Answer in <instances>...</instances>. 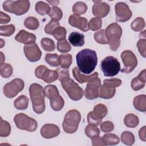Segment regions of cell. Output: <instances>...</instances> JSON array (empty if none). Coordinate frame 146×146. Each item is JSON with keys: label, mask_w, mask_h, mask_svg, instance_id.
I'll use <instances>...</instances> for the list:
<instances>
[{"label": "cell", "mask_w": 146, "mask_h": 146, "mask_svg": "<svg viewBox=\"0 0 146 146\" xmlns=\"http://www.w3.org/2000/svg\"><path fill=\"white\" fill-rule=\"evenodd\" d=\"M76 60L78 69L85 74L92 72L98 63L96 51L89 48L83 49L78 52Z\"/></svg>", "instance_id": "cell-1"}, {"label": "cell", "mask_w": 146, "mask_h": 146, "mask_svg": "<svg viewBox=\"0 0 146 146\" xmlns=\"http://www.w3.org/2000/svg\"><path fill=\"white\" fill-rule=\"evenodd\" d=\"M29 94L34 111L37 114L43 113L46 108V95L42 86L38 83L31 84L29 87Z\"/></svg>", "instance_id": "cell-2"}, {"label": "cell", "mask_w": 146, "mask_h": 146, "mask_svg": "<svg viewBox=\"0 0 146 146\" xmlns=\"http://www.w3.org/2000/svg\"><path fill=\"white\" fill-rule=\"evenodd\" d=\"M106 38L108 41L110 49L115 51L120 45V38L122 35V29L116 23H112L105 30Z\"/></svg>", "instance_id": "cell-3"}, {"label": "cell", "mask_w": 146, "mask_h": 146, "mask_svg": "<svg viewBox=\"0 0 146 146\" xmlns=\"http://www.w3.org/2000/svg\"><path fill=\"white\" fill-rule=\"evenodd\" d=\"M81 120V115L76 110H71L65 115L62 123L64 131L67 133H73L78 128Z\"/></svg>", "instance_id": "cell-4"}, {"label": "cell", "mask_w": 146, "mask_h": 146, "mask_svg": "<svg viewBox=\"0 0 146 146\" xmlns=\"http://www.w3.org/2000/svg\"><path fill=\"white\" fill-rule=\"evenodd\" d=\"M30 6V1L27 0L6 1L2 5L5 11L17 15H21L26 13L29 11Z\"/></svg>", "instance_id": "cell-5"}, {"label": "cell", "mask_w": 146, "mask_h": 146, "mask_svg": "<svg viewBox=\"0 0 146 146\" xmlns=\"http://www.w3.org/2000/svg\"><path fill=\"white\" fill-rule=\"evenodd\" d=\"M60 82L62 88L65 90L71 99L74 101H78L82 98L84 95L83 88L72 79L69 77L66 78Z\"/></svg>", "instance_id": "cell-6"}, {"label": "cell", "mask_w": 146, "mask_h": 146, "mask_svg": "<svg viewBox=\"0 0 146 146\" xmlns=\"http://www.w3.org/2000/svg\"><path fill=\"white\" fill-rule=\"evenodd\" d=\"M122 81L118 78L105 79L100 86L99 91V97L103 99H111L116 93V87L121 85Z\"/></svg>", "instance_id": "cell-7"}, {"label": "cell", "mask_w": 146, "mask_h": 146, "mask_svg": "<svg viewBox=\"0 0 146 146\" xmlns=\"http://www.w3.org/2000/svg\"><path fill=\"white\" fill-rule=\"evenodd\" d=\"M100 69L104 76H114L120 71V64L116 58L112 56H108L102 60Z\"/></svg>", "instance_id": "cell-8"}, {"label": "cell", "mask_w": 146, "mask_h": 146, "mask_svg": "<svg viewBox=\"0 0 146 146\" xmlns=\"http://www.w3.org/2000/svg\"><path fill=\"white\" fill-rule=\"evenodd\" d=\"M14 121L18 128L29 132L35 131L38 127V123L35 119L23 113L15 115Z\"/></svg>", "instance_id": "cell-9"}, {"label": "cell", "mask_w": 146, "mask_h": 146, "mask_svg": "<svg viewBox=\"0 0 146 146\" xmlns=\"http://www.w3.org/2000/svg\"><path fill=\"white\" fill-rule=\"evenodd\" d=\"M101 86V80L98 78V72H94V75L87 82L84 91L86 98L93 100L99 97V88Z\"/></svg>", "instance_id": "cell-10"}, {"label": "cell", "mask_w": 146, "mask_h": 146, "mask_svg": "<svg viewBox=\"0 0 146 146\" xmlns=\"http://www.w3.org/2000/svg\"><path fill=\"white\" fill-rule=\"evenodd\" d=\"M25 87L23 80L19 78H15L10 82L6 83L3 88L5 96L9 98H13L22 91Z\"/></svg>", "instance_id": "cell-11"}, {"label": "cell", "mask_w": 146, "mask_h": 146, "mask_svg": "<svg viewBox=\"0 0 146 146\" xmlns=\"http://www.w3.org/2000/svg\"><path fill=\"white\" fill-rule=\"evenodd\" d=\"M121 58L124 68L121 72L126 74L131 72L137 65V59L135 54L130 50H125L121 53Z\"/></svg>", "instance_id": "cell-12"}, {"label": "cell", "mask_w": 146, "mask_h": 146, "mask_svg": "<svg viewBox=\"0 0 146 146\" xmlns=\"http://www.w3.org/2000/svg\"><path fill=\"white\" fill-rule=\"evenodd\" d=\"M35 75L36 78L42 79L44 82L51 83L58 79V75L56 70L48 69L43 65L37 67L35 70Z\"/></svg>", "instance_id": "cell-13"}, {"label": "cell", "mask_w": 146, "mask_h": 146, "mask_svg": "<svg viewBox=\"0 0 146 146\" xmlns=\"http://www.w3.org/2000/svg\"><path fill=\"white\" fill-rule=\"evenodd\" d=\"M116 21L118 22H124L128 21L132 13L128 5L124 2H117L115 6Z\"/></svg>", "instance_id": "cell-14"}, {"label": "cell", "mask_w": 146, "mask_h": 146, "mask_svg": "<svg viewBox=\"0 0 146 146\" xmlns=\"http://www.w3.org/2000/svg\"><path fill=\"white\" fill-rule=\"evenodd\" d=\"M23 51L26 58L31 62L39 60L42 56V51L36 43L26 44L23 47Z\"/></svg>", "instance_id": "cell-15"}, {"label": "cell", "mask_w": 146, "mask_h": 146, "mask_svg": "<svg viewBox=\"0 0 146 146\" xmlns=\"http://www.w3.org/2000/svg\"><path fill=\"white\" fill-rule=\"evenodd\" d=\"M95 3L92 6V13L95 17L103 18L108 15L110 11V5L101 1H94Z\"/></svg>", "instance_id": "cell-16"}, {"label": "cell", "mask_w": 146, "mask_h": 146, "mask_svg": "<svg viewBox=\"0 0 146 146\" xmlns=\"http://www.w3.org/2000/svg\"><path fill=\"white\" fill-rule=\"evenodd\" d=\"M68 23L71 26L78 28L84 32H87L90 30L88 21L84 17L78 16L75 14L71 15L68 18Z\"/></svg>", "instance_id": "cell-17"}, {"label": "cell", "mask_w": 146, "mask_h": 146, "mask_svg": "<svg viewBox=\"0 0 146 146\" xmlns=\"http://www.w3.org/2000/svg\"><path fill=\"white\" fill-rule=\"evenodd\" d=\"M60 133V129L54 124H46L40 129V135L45 139H51L56 137Z\"/></svg>", "instance_id": "cell-18"}, {"label": "cell", "mask_w": 146, "mask_h": 146, "mask_svg": "<svg viewBox=\"0 0 146 146\" xmlns=\"http://www.w3.org/2000/svg\"><path fill=\"white\" fill-rule=\"evenodd\" d=\"M15 39L17 42L25 44H31L35 43L36 36L34 34L29 33L25 30H21L15 35Z\"/></svg>", "instance_id": "cell-19"}, {"label": "cell", "mask_w": 146, "mask_h": 146, "mask_svg": "<svg viewBox=\"0 0 146 146\" xmlns=\"http://www.w3.org/2000/svg\"><path fill=\"white\" fill-rule=\"evenodd\" d=\"M145 70L144 69L139 73L137 76L132 80L131 86L134 91H138L145 86Z\"/></svg>", "instance_id": "cell-20"}, {"label": "cell", "mask_w": 146, "mask_h": 146, "mask_svg": "<svg viewBox=\"0 0 146 146\" xmlns=\"http://www.w3.org/2000/svg\"><path fill=\"white\" fill-rule=\"evenodd\" d=\"M68 41L75 47H81L84 44V35L76 31L72 32L68 36Z\"/></svg>", "instance_id": "cell-21"}, {"label": "cell", "mask_w": 146, "mask_h": 146, "mask_svg": "<svg viewBox=\"0 0 146 146\" xmlns=\"http://www.w3.org/2000/svg\"><path fill=\"white\" fill-rule=\"evenodd\" d=\"M133 104L134 107L140 112L146 111V96L145 95H139L133 99Z\"/></svg>", "instance_id": "cell-22"}, {"label": "cell", "mask_w": 146, "mask_h": 146, "mask_svg": "<svg viewBox=\"0 0 146 146\" xmlns=\"http://www.w3.org/2000/svg\"><path fill=\"white\" fill-rule=\"evenodd\" d=\"M50 104L51 108L55 111H60L64 106L63 98L59 94L50 99Z\"/></svg>", "instance_id": "cell-23"}, {"label": "cell", "mask_w": 146, "mask_h": 146, "mask_svg": "<svg viewBox=\"0 0 146 146\" xmlns=\"http://www.w3.org/2000/svg\"><path fill=\"white\" fill-rule=\"evenodd\" d=\"M29 102V99L26 96L21 95L14 100V105L15 108L18 110H25L27 108Z\"/></svg>", "instance_id": "cell-24"}, {"label": "cell", "mask_w": 146, "mask_h": 146, "mask_svg": "<svg viewBox=\"0 0 146 146\" xmlns=\"http://www.w3.org/2000/svg\"><path fill=\"white\" fill-rule=\"evenodd\" d=\"M72 75L76 80L79 83H84L85 82H87L94 75V73L90 75H84L81 74L80 70L78 67H75L72 69Z\"/></svg>", "instance_id": "cell-25"}, {"label": "cell", "mask_w": 146, "mask_h": 146, "mask_svg": "<svg viewBox=\"0 0 146 146\" xmlns=\"http://www.w3.org/2000/svg\"><path fill=\"white\" fill-rule=\"evenodd\" d=\"M124 123L127 127L133 128L138 125L139 123V119L136 115L133 113H129L125 116Z\"/></svg>", "instance_id": "cell-26"}, {"label": "cell", "mask_w": 146, "mask_h": 146, "mask_svg": "<svg viewBox=\"0 0 146 146\" xmlns=\"http://www.w3.org/2000/svg\"><path fill=\"white\" fill-rule=\"evenodd\" d=\"M102 139L106 145H116L120 142L119 137L115 134L108 133L104 134Z\"/></svg>", "instance_id": "cell-27"}, {"label": "cell", "mask_w": 146, "mask_h": 146, "mask_svg": "<svg viewBox=\"0 0 146 146\" xmlns=\"http://www.w3.org/2000/svg\"><path fill=\"white\" fill-rule=\"evenodd\" d=\"M93 112L97 117L103 120V118L107 114L108 109L105 105L103 104H98L94 107Z\"/></svg>", "instance_id": "cell-28"}, {"label": "cell", "mask_w": 146, "mask_h": 146, "mask_svg": "<svg viewBox=\"0 0 146 146\" xmlns=\"http://www.w3.org/2000/svg\"><path fill=\"white\" fill-rule=\"evenodd\" d=\"M35 11L40 15H44L48 14L50 11V7L49 5L43 1H39L35 4Z\"/></svg>", "instance_id": "cell-29"}, {"label": "cell", "mask_w": 146, "mask_h": 146, "mask_svg": "<svg viewBox=\"0 0 146 146\" xmlns=\"http://www.w3.org/2000/svg\"><path fill=\"white\" fill-rule=\"evenodd\" d=\"M87 10V5L81 1L76 2L72 6V12L75 15L80 16L84 14Z\"/></svg>", "instance_id": "cell-30"}, {"label": "cell", "mask_w": 146, "mask_h": 146, "mask_svg": "<svg viewBox=\"0 0 146 146\" xmlns=\"http://www.w3.org/2000/svg\"><path fill=\"white\" fill-rule=\"evenodd\" d=\"M42 48L46 51H53L55 49V44L52 39L48 38H43L40 40Z\"/></svg>", "instance_id": "cell-31"}, {"label": "cell", "mask_w": 146, "mask_h": 146, "mask_svg": "<svg viewBox=\"0 0 146 146\" xmlns=\"http://www.w3.org/2000/svg\"><path fill=\"white\" fill-rule=\"evenodd\" d=\"M59 65L61 67L64 68H68L72 64V55L70 54H61L59 56Z\"/></svg>", "instance_id": "cell-32"}, {"label": "cell", "mask_w": 146, "mask_h": 146, "mask_svg": "<svg viewBox=\"0 0 146 146\" xmlns=\"http://www.w3.org/2000/svg\"><path fill=\"white\" fill-rule=\"evenodd\" d=\"M86 135L90 139H92L94 137L99 136L100 134V129L96 125L92 124H88L87 125L84 129Z\"/></svg>", "instance_id": "cell-33"}, {"label": "cell", "mask_w": 146, "mask_h": 146, "mask_svg": "<svg viewBox=\"0 0 146 146\" xmlns=\"http://www.w3.org/2000/svg\"><path fill=\"white\" fill-rule=\"evenodd\" d=\"M13 70L12 66L9 63H3L0 65V74L4 78H8L13 74Z\"/></svg>", "instance_id": "cell-34"}, {"label": "cell", "mask_w": 146, "mask_h": 146, "mask_svg": "<svg viewBox=\"0 0 146 146\" xmlns=\"http://www.w3.org/2000/svg\"><path fill=\"white\" fill-rule=\"evenodd\" d=\"M0 136L7 137L11 132V125L9 122L3 120L2 117L0 119Z\"/></svg>", "instance_id": "cell-35"}, {"label": "cell", "mask_w": 146, "mask_h": 146, "mask_svg": "<svg viewBox=\"0 0 146 146\" xmlns=\"http://www.w3.org/2000/svg\"><path fill=\"white\" fill-rule=\"evenodd\" d=\"M121 140L123 143L127 145H132L134 144L135 139L134 135L129 131H124L121 134Z\"/></svg>", "instance_id": "cell-36"}, {"label": "cell", "mask_w": 146, "mask_h": 146, "mask_svg": "<svg viewBox=\"0 0 146 146\" xmlns=\"http://www.w3.org/2000/svg\"><path fill=\"white\" fill-rule=\"evenodd\" d=\"M25 26L30 30H36L39 27V22L34 17H29L24 21Z\"/></svg>", "instance_id": "cell-37"}, {"label": "cell", "mask_w": 146, "mask_h": 146, "mask_svg": "<svg viewBox=\"0 0 146 146\" xmlns=\"http://www.w3.org/2000/svg\"><path fill=\"white\" fill-rule=\"evenodd\" d=\"M145 26V21L141 17L135 18L131 24V29L135 31H140L144 29Z\"/></svg>", "instance_id": "cell-38"}, {"label": "cell", "mask_w": 146, "mask_h": 146, "mask_svg": "<svg viewBox=\"0 0 146 146\" xmlns=\"http://www.w3.org/2000/svg\"><path fill=\"white\" fill-rule=\"evenodd\" d=\"M44 60L47 64L52 67L59 66V56L57 54H46Z\"/></svg>", "instance_id": "cell-39"}, {"label": "cell", "mask_w": 146, "mask_h": 146, "mask_svg": "<svg viewBox=\"0 0 146 146\" xmlns=\"http://www.w3.org/2000/svg\"><path fill=\"white\" fill-rule=\"evenodd\" d=\"M94 37L95 41L99 44H108V41L106 38V34H105V30L104 29H102L96 32L94 34Z\"/></svg>", "instance_id": "cell-40"}, {"label": "cell", "mask_w": 146, "mask_h": 146, "mask_svg": "<svg viewBox=\"0 0 146 146\" xmlns=\"http://www.w3.org/2000/svg\"><path fill=\"white\" fill-rule=\"evenodd\" d=\"M48 15L51 17V20L58 21L61 19L63 16V13L60 8L57 6H52L50 10Z\"/></svg>", "instance_id": "cell-41"}, {"label": "cell", "mask_w": 146, "mask_h": 146, "mask_svg": "<svg viewBox=\"0 0 146 146\" xmlns=\"http://www.w3.org/2000/svg\"><path fill=\"white\" fill-rule=\"evenodd\" d=\"M44 91L46 96L49 99L59 94V92L57 87L55 85H52V84L46 86L44 88Z\"/></svg>", "instance_id": "cell-42"}, {"label": "cell", "mask_w": 146, "mask_h": 146, "mask_svg": "<svg viewBox=\"0 0 146 146\" xmlns=\"http://www.w3.org/2000/svg\"><path fill=\"white\" fill-rule=\"evenodd\" d=\"M15 31V26L11 24L0 27V35L5 36H10L14 34Z\"/></svg>", "instance_id": "cell-43"}, {"label": "cell", "mask_w": 146, "mask_h": 146, "mask_svg": "<svg viewBox=\"0 0 146 146\" xmlns=\"http://www.w3.org/2000/svg\"><path fill=\"white\" fill-rule=\"evenodd\" d=\"M102 21L100 18L99 17H94L91 18L89 21L88 28L90 30L92 31H96L100 29L102 27Z\"/></svg>", "instance_id": "cell-44"}, {"label": "cell", "mask_w": 146, "mask_h": 146, "mask_svg": "<svg viewBox=\"0 0 146 146\" xmlns=\"http://www.w3.org/2000/svg\"><path fill=\"white\" fill-rule=\"evenodd\" d=\"M67 31L63 27L59 26L57 27L52 33V35L58 40H61L66 38Z\"/></svg>", "instance_id": "cell-45"}, {"label": "cell", "mask_w": 146, "mask_h": 146, "mask_svg": "<svg viewBox=\"0 0 146 146\" xmlns=\"http://www.w3.org/2000/svg\"><path fill=\"white\" fill-rule=\"evenodd\" d=\"M57 49L60 52H67L71 50V47L70 43L64 39L58 41Z\"/></svg>", "instance_id": "cell-46"}, {"label": "cell", "mask_w": 146, "mask_h": 146, "mask_svg": "<svg viewBox=\"0 0 146 146\" xmlns=\"http://www.w3.org/2000/svg\"><path fill=\"white\" fill-rule=\"evenodd\" d=\"M60 26V23L58 21L51 20L44 27V31L47 34L52 35L53 31L58 27Z\"/></svg>", "instance_id": "cell-47"}, {"label": "cell", "mask_w": 146, "mask_h": 146, "mask_svg": "<svg viewBox=\"0 0 146 146\" xmlns=\"http://www.w3.org/2000/svg\"><path fill=\"white\" fill-rule=\"evenodd\" d=\"M87 121L89 124L98 126L102 123V119H100L97 117L94 113L93 111H90L87 115Z\"/></svg>", "instance_id": "cell-48"}, {"label": "cell", "mask_w": 146, "mask_h": 146, "mask_svg": "<svg viewBox=\"0 0 146 146\" xmlns=\"http://www.w3.org/2000/svg\"><path fill=\"white\" fill-rule=\"evenodd\" d=\"M137 47L141 55L145 58L146 56V39H140L137 42Z\"/></svg>", "instance_id": "cell-49"}, {"label": "cell", "mask_w": 146, "mask_h": 146, "mask_svg": "<svg viewBox=\"0 0 146 146\" xmlns=\"http://www.w3.org/2000/svg\"><path fill=\"white\" fill-rule=\"evenodd\" d=\"M56 71L58 73V79L60 81H61L62 79L68 78L70 76L69 71L68 68H64L62 67H58L56 69Z\"/></svg>", "instance_id": "cell-50"}, {"label": "cell", "mask_w": 146, "mask_h": 146, "mask_svg": "<svg viewBox=\"0 0 146 146\" xmlns=\"http://www.w3.org/2000/svg\"><path fill=\"white\" fill-rule=\"evenodd\" d=\"M100 129L103 132H110L113 131L114 125L110 121H106L100 124Z\"/></svg>", "instance_id": "cell-51"}, {"label": "cell", "mask_w": 146, "mask_h": 146, "mask_svg": "<svg viewBox=\"0 0 146 146\" xmlns=\"http://www.w3.org/2000/svg\"><path fill=\"white\" fill-rule=\"evenodd\" d=\"M92 145L93 146H98V145H106L104 142L102 137H100L99 136H97L91 139Z\"/></svg>", "instance_id": "cell-52"}, {"label": "cell", "mask_w": 146, "mask_h": 146, "mask_svg": "<svg viewBox=\"0 0 146 146\" xmlns=\"http://www.w3.org/2000/svg\"><path fill=\"white\" fill-rule=\"evenodd\" d=\"M11 20L10 17L2 12L0 11V23L1 24H5L9 23Z\"/></svg>", "instance_id": "cell-53"}, {"label": "cell", "mask_w": 146, "mask_h": 146, "mask_svg": "<svg viewBox=\"0 0 146 146\" xmlns=\"http://www.w3.org/2000/svg\"><path fill=\"white\" fill-rule=\"evenodd\" d=\"M139 136L141 140L143 141H146V127L143 126L140 129L139 131Z\"/></svg>", "instance_id": "cell-54"}, {"label": "cell", "mask_w": 146, "mask_h": 146, "mask_svg": "<svg viewBox=\"0 0 146 146\" xmlns=\"http://www.w3.org/2000/svg\"><path fill=\"white\" fill-rule=\"evenodd\" d=\"M47 2L53 6L58 5L60 3L59 1H47Z\"/></svg>", "instance_id": "cell-55"}, {"label": "cell", "mask_w": 146, "mask_h": 146, "mask_svg": "<svg viewBox=\"0 0 146 146\" xmlns=\"http://www.w3.org/2000/svg\"><path fill=\"white\" fill-rule=\"evenodd\" d=\"M145 32H146V31L144 30L143 31H142L141 33H140L139 34V38L140 39H145V36H146Z\"/></svg>", "instance_id": "cell-56"}, {"label": "cell", "mask_w": 146, "mask_h": 146, "mask_svg": "<svg viewBox=\"0 0 146 146\" xmlns=\"http://www.w3.org/2000/svg\"><path fill=\"white\" fill-rule=\"evenodd\" d=\"M0 54H1V64H2V63H3V61L5 60V57L4 56V55L2 52H1Z\"/></svg>", "instance_id": "cell-57"}, {"label": "cell", "mask_w": 146, "mask_h": 146, "mask_svg": "<svg viewBox=\"0 0 146 146\" xmlns=\"http://www.w3.org/2000/svg\"><path fill=\"white\" fill-rule=\"evenodd\" d=\"M0 40H1V46H0V47L2 48L3 47V46L5 45V42L3 41V40L2 39H1Z\"/></svg>", "instance_id": "cell-58"}]
</instances>
